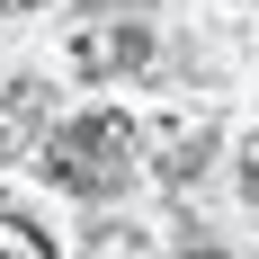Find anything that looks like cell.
Returning a JSON list of instances; mask_svg holds the SVG:
<instances>
[{"label": "cell", "mask_w": 259, "mask_h": 259, "mask_svg": "<svg viewBox=\"0 0 259 259\" xmlns=\"http://www.w3.org/2000/svg\"><path fill=\"white\" fill-rule=\"evenodd\" d=\"M9 9H36V0H0V18H9Z\"/></svg>", "instance_id": "5b68a950"}, {"label": "cell", "mask_w": 259, "mask_h": 259, "mask_svg": "<svg viewBox=\"0 0 259 259\" xmlns=\"http://www.w3.org/2000/svg\"><path fill=\"white\" fill-rule=\"evenodd\" d=\"M241 188H250V197H259V143H250V152H241Z\"/></svg>", "instance_id": "277c9868"}, {"label": "cell", "mask_w": 259, "mask_h": 259, "mask_svg": "<svg viewBox=\"0 0 259 259\" xmlns=\"http://www.w3.org/2000/svg\"><path fill=\"white\" fill-rule=\"evenodd\" d=\"M134 63H152V36L134 18H90L72 36V72L80 80H107V72H134Z\"/></svg>", "instance_id": "7a4b0ae2"}, {"label": "cell", "mask_w": 259, "mask_h": 259, "mask_svg": "<svg viewBox=\"0 0 259 259\" xmlns=\"http://www.w3.org/2000/svg\"><path fill=\"white\" fill-rule=\"evenodd\" d=\"M0 259H54V241L27 224V214H0Z\"/></svg>", "instance_id": "3957f363"}, {"label": "cell", "mask_w": 259, "mask_h": 259, "mask_svg": "<svg viewBox=\"0 0 259 259\" xmlns=\"http://www.w3.org/2000/svg\"><path fill=\"white\" fill-rule=\"evenodd\" d=\"M63 188H80V197H116V188L134 179V125L116 116V107H99V116H80V125L54 134V161H45Z\"/></svg>", "instance_id": "6da1fadb"}]
</instances>
